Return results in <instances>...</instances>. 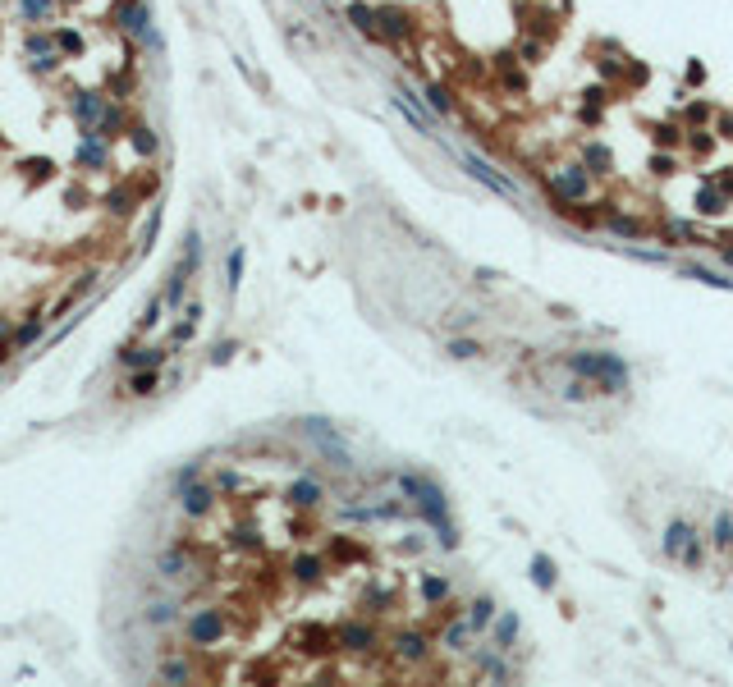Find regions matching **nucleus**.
<instances>
[{
    "instance_id": "1",
    "label": "nucleus",
    "mask_w": 733,
    "mask_h": 687,
    "mask_svg": "<svg viewBox=\"0 0 733 687\" xmlns=\"http://www.w3.org/2000/svg\"><path fill=\"white\" fill-rule=\"evenodd\" d=\"M399 486H403V495L412 500V504L422 509L431 522H436V531H440V541L445 545H458V536H454V522L445 518V490L436 486V481H427V477H412V472H403L399 477Z\"/></svg>"
},
{
    "instance_id": "2",
    "label": "nucleus",
    "mask_w": 733,
    "mask_h": 687,
    "mask_svg": "<svg viewBox=\"0 0 733 687\" xmlns=\"http://www.w3.org/2000/svg\"><path fill=\"white\" fill-rule=\"evenodd\" d=\"M568 366H573L577 376H587V381H596L601 390H610V394H619L623 385H628V366H623L614 353H573Z\"/></svg>"
},
{
    "instance_id": "3",
    "label": "nucleus",
    "mask_w": 733,
    "mask_h": 687,
    "mask_svg": "<svg viewBox=\"0 0 733 687\" xmlns=\"http://www.w3.org/2000/svg\"><path fill=\"white\" fill-rule=\"evenodd\" d=\"M664 555H679L683 564L697 568L701 564V536L688 527V522H669V531H664Z\"/></svg>"
},
{
    "instance_id": "4",
    "label": "nucleus",
    "mask_w": 733,
    "mask_h": 687,
    "mask_svg": "<svg viewBox=\"0 0 733 687\" xmlns=\"http://www.w3.org/2000/svg\"><path fill=\"white\" fill-rule=\"evenodd\" d=\"M550 188H555L559 197L577 202V197H587V188H591V179H587V170H582V166H559L555 174H550Z\"/></svg>"
},
{
    "instance_id": "5",
    "label": "nucleus",
    "mask_w": 733,
    "mask_h": 687,
    "mask_svg": "<svg viewBox=\"0 0 733 687\" xmlns=\"http://www.w3.org/2000/svg\"><path fill=\"white\" fill-rule=\"evenodd\" d=\"M458 161H463V166H468V174H472V179H481V183H486V188L504 192V197H509V192H514V183H509V179H504V174H500L495 166H486V161H481L477 151H458Z\"/></svg>"
},
{
    "instance_id": "6",
    "label": "nucleus",
    "mask_w": 733,
    "mask_h": 687,
    "mask_svg": "<svg viewBox=\"0 0 733 687\" xmlns=\"http://www.w3.org/2000/svg\"><path fill=\"white\" fill-rule=\"evenodd\" d=\"M303 431L312 435V440L321 444L325 454H330V458H335V468H349V449L340 444V435H335L330 427H325V422H316V417H312V422H303Z\"/></svg>"
},
{
    "instance_id": "7",
    "label": "nucleus",
    "mask_w": 733,
    "mask_h": 687,
    "mask_svg": "<svg viewBox=\"0 0 733 687\" xmlns=\"http://www.w3.org/2000/svg\"><path fill=\"white\" fill-rule=\"evenodd\" d=\"M394 105H399V110L408 115L412 124H417V133H431V115L422 110V101H417V96L408 92V87H399V92H394Z\"/></svg>"
},
{
    "instance_id": "8",
    "label": "nucleus",
    "mask_w": 733,
    "mask_h": 687,
    "mask_svg": "<svg viewBox=\"0 0 733 687\" xmlns=\"http://www.w3.org/2000/svg\"><path fill=\"white\" fill-rule=\"evenodd\" d=\"M376 18H381V33L385 37H408L412 33L408 9H376Z\"/></svg>"
},
{
    "instance_id": "9",
    "label": "nucleus",
    "mask_w": 733,
    "mask_h": 687,
    "mask_svg": "<svg viewBox=\"0 0 733 687\" xmlns=\"http://www.w3.org/2000/svg\"><path fill=\"white\" fill-rule=\"evenodd\" d=\"M340 642L349 646V651H366V646L376 642V633H371L366 623H344V628H340Z\"/></svg>"
},
{
    "instance_id": "10",
    "label": "nucleus",
    "mask_w": 733,
    "mask_h": 687,
    "mask_svg": "<svg viewBox=\"0 0 733 687\" xmlns=\"http://www.w3.org/2000/svg\"><path fill=\"white\" fill-rule=\"evenodd\" d=\"M349 18L358 23V33H366V37L381 33V18H376V9H371V5H353V9H349Z\"/></svg>"
},
{
    "instance_id": "11",
    "label": "nucleus",
    "mask_w": 733,
    "mask_h": 687,
    "mask_svg": "<svg viewBox=\"0 0 733 687\" xmlns=\"http://www.w3.org/2000/svg\"><path fill=\"white\" fill-rule=\"evenodd\" d=\"M427 96H431V110H436V115H449V110H454V96H449L445 83H431Z\"/></svg>"
},
{
    "instance_id": "12",
    "label": "nucleus",
    "mask_w": 733,
    "mask_h": 687,
    "mask_svg": "<svg viewBox=\"0 0 733 687\" xmlns=\"http://www.w3.org/2000/svg\"><path fill=\"white\" fill-rule=\"evenodd\" d=\"M289 500H294V504H316V500H321V486H316V481H298V486L289 490Z\"/></svg>"
},
{
    "instance_id": "13",
    "label": "nucleus",
    "mask_w": 733,
    "mask_h": 687,
    "mask_svg": "<svg viewBox=\"0 0 733 687\" xmlns=\"http://www.w3.org/2000/svg\"><path fill=\"white\" fill-rule=\"evenodd\" d=\"M715 545H733V514H715Z\"/></svg>"
},
{
    "instance_id": "14",
    "label": "nucleus",
    "mask_w": 733,
    "mask_h": 687,
    "mask_svg": "<svg viewBox=\"0 0 733 687\" xmlns=\"http://www.w3.org/2000/svg\"><path fill=\"white\" fill-rule=\"evenodd\" d=\"M422 596H427V601H445L449 582H445V577H427V582H422Z\"/></svg>"
},
{
    "instance_id": "15",
    "label": "nucleus",
    "mask_w": 733,
    "mask_h": 687,
    "mask_svg": "<svg viewBox=\"0 0 733 687\" xmlns=\"http://www.w3.org/2000/svg\"><path fill=\"white\" fill-rule=\"evenodd\" d=\"M532 577H536V587H550V582H555V573H550V559H546V555L532 559Z\"/></svg>"
},
{
    "instance_id": "16",
    "label": "nucleus",
    "mask_w": 733,
    "mask_h": 687,
    "mask_svg": "<svg viewBox=\"0 0 733 687\" xmlns=\"http://www.w3.org/2000/svg\"><path fill=\"white\" fill-rule=\"evenodd\" d=\"M490 614H495V605H490V601H477V605H472V618H468V623H472V628H486Z\"/></svg>"
},
{
    "instance_id": "17",
    "label": "nucleus",
    "mask_w": 733,
    "mask_h": 687,
    "mask_svg": "<svg viewBox=\"0 0 733 687\" xmlns=\"http://www.w3.org/2000/svg\"><path fill=\"white\" fill-rule=\"evenodd\" d=\"M587 166H591V170H610V151L591 142V147H587Z\"/></svg>"
},
{
    "instance_id": "18",
    "label": "nucleus",
    "mask_w": 733,
    "mask_h": 687,
    "mask_svg": "<svg viewBox=\"0 0 733 687\" xmlns=\"http://www.w3.org/2000/svg\"><path fill=\"white\" fill-rule=\"evenodd\" d=\"M697 211H706V216H715V211H725V202H720L715 192H706V188H701V192H697Z\"/></svg>"
},
{
    "instance_id": "19",
    "label": "nucleus",
    "mask_w": 733,
    "mask_h": 687,
    "mask_svg": "<svg viewBox=\"0 0 733 687\" xmlns=\"http://www.w3.org/2000/svg\"><path fill=\"white\" fill-rule=\"evenodd\" d=\"M207 504H211V495H207V490H192V495L183 500V509H188V514H207Z\"/></svg>"
},
{
    "instance_id": "20",
    "label": "nucleus",
    "mask_w": 733,
    "mask_h": 687,
    "mask_svg": "<svg viewBox=\"0 0 733 687\" xmlns=\"http://www.w3.org/2000/svg\"><path fill=\"white\" fill-rule=\"evenodd\" d=\"M238 275H243V248H234V253H229V289L238 284Z\"/></svg>"
},
{
    "instance_id": "21",
    "label": "nucleus",
    "mask_w": 733,
    "mask_h": 687,
    "mask_svg": "<svg viewBox=\"0 0 733 687\" xmlns=\"http://www.w3.org/2000/svg\"><path fill=\"white\" fill-rule=\"evenodd\" d=\"M449 353H454V357H477V344L458 340V344H449Z\"/></svg>"
},
{
    "instance_id": "22",
    "label": "nucleus",
    "mask_w": 733,
    "mask_h": 687,
    "mask_svg": "<svg viewBox=\"0 0 733 687\" xmlns=\"http://www.w3.org/2000/svg\"><path fill=\"white\" fill-rule=\"evenodd\" d=\"M614 234H623V238H633V234H637V220H614Z\"/></svg>"
},
{
    "instance_id": "23",
    "label": "nucleus",
    "mask_w": 733,
    "mask_h": 687,
    "mask_svg": "<svg viewBox=\"0 0 733 687\" xmlns=\"http://www.w3.org/2000/svg\"><path fill=\"white\" fill-rule=\"evenodd\" d=\"M514 628H518V623H514V618H500V642H504V646H509V642H514Z\"/></svg>"
},
{
    "instance_id": "24",
    "label": "nucleus",
    "mask_w": 733,
    "mask_h": 687,
    "mask_svg": "<svg viewBox=\"0 0 733 687\" xmlns=\"http://www.w3.org/2000/svg\"><path fill=\"white\" fill-rule=\"evenodd\" d=\"M46 5H51V0H23L28 14H46Z\"/></svg>"
},
{
    "instance_id": "25",
    "label": "nucleus",
    "mask_w": 733,
    "mask_h": 687,
    "mask_svg": "<svg viewBox=\"0 0 733 687\" xmlns=\"http://www.w3.org/2000/svg\"><path fill=\"white\" fill-rule=\"evenodd\" d=\"M151 385H156V376H138V381H133V390H138V394H147Z\"/></svg>"
},
{
    "instance_id": "26",
    "label": "nucleus",
    "mask_w": 733,
    "mask_h": 687,
    "mask_svg": "<svg viewBox=\"0 0 733 687\" xmlns=\"http://www.w3.org/2000/svg\"><path fill=\"white\" fill-rule=\"evenodd\" d=\"M129 362H161V353H142L138 348V353H129Z\"/></svg>"
}]
</instances>
